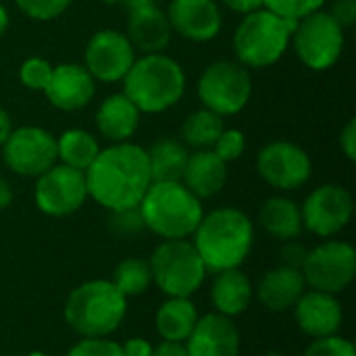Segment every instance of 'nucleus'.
I'll list each match as a JSON object with an SVG mask.
<instances>
[{
	"mask_svg": "<svg viewBox=\"0 0 356 356\" xmlns=\"http://www.w3.org/2000/svg\"><path fill=\"white\" fill-rule=\"evenodd\" d=\"M150 184L146 148L131 142L100 148L94 163L86 169L88 198L108 213L138 207Z\"/></svg>",
	"mask_w": 356,
	"mask_h": 356,
	"instance_id": "1",
	"label": "nucleus"
},
{
	"mask_svg": "<svg viewBox=\"0 0 356 356\" xmlns=\"http://www.w3.org/2000/svg\"><path fill=\"white\" fill-rule=\"evenodd\" d=\"M192 238L207 271L221 273L244 265L254 244V223L244 211L221 207L202 215Z\"/></svg>",
	"mask_w": 356,
	"mask_h": 356,
	"instance_id": "2",
	"label": "nucleus"
},
{
	"mask_svg": "<svg viewBox=\"0 0 356 356\" xmlns=\"http://www.w3.org/2000/svg\"><path fill=\"white\" fill-rule=\"evenodd\" d=\"M186 92L181 65L165 52L142 54L123 77V94L140 113L156 115L173 108Z\"/></svg>",
	"mask_w": 356,
	"mask_h": 356,
	"instance_id": "3",
	"label": "nucleus"
},
{
	"mask_svg": "<svg viewBox=\"0 0 356 356\" xmlns=\"http://www.w3.org/2000/svg\"><path fill=\"white\" fill-rule=\"evenodd\" d=\"M63 315L77 336L108 338L127 315V298L111 280H90L69 292Z\"/></svg>",
	"mask_w": 356,
	"mask_h": 356,
	"instance_id": "4",
	"label": "nucleus"
},
{
	"mask_svg": "<svg viewBox=\"0 0 356 356\" xmlns=\"http://www.w3.org/2000/svg\"><path fill=\"white\" fill-rule=\"evenodd\" d=\"M146 232L163 240L192 238L204 207L181 181H152L138 204Z\"/></svg>",
	"mask_w": 356,
	"mask_h": 356,
	"instance_id": "5",
	"label": "nucleus"
},
{
	"mask_svg": "<svg viewBox=\"0 0 356 356\" xmlns=\"http://www.w3.org/2000/svg\"><path fill=\"white\" fill-rule=\"evenodd\" d=\"M296 23H290L267 8L242 15L234 31V52L246 69L273 67L288 50Z\"/></svg>",
	"mask_w": 356,
	"mask_h": 356,
	"instance_id": "6",
	"label": "nucleus"
},
{
	"mask_svg": "<svg viewBox=\"0 0 356 356\" xmlns=\"http://www.w3.org/2000/svg\"><path fill=\"white\" fill-rule=\"evenodd\" d=\"M148 265L152 284L167 298H190L202 288L209 273L190 238L163 240L152 250Z\"/></svg>",
	"mask_w": 356,
	"mask_h": 356,
	"instance_id": "7",
	"label": "nucleus"
},
{
	"mask_svg": "<svg viewBox=\"0 0 356 356\" xmlns=\"http://www.w3.org/2000/svg\"><path fill=\"white\" fill-rule=\"evenodd\" d=\"M196 94L202 108H209L219 117H234L250 102V71L238 60H215L200 73Z\"/></svg>",
	"mask_w": 356,
	"mask_h": 356,
	"instance_id": "8",
	"label": "nucleus"
},
{
	"mask_svg": "<svg viewBox=\"0 0 356 356\" xmlns=\"http://www.w3.org/2000/svg\"><path fill=\"white\" fill-rule=\"evenodd\" d=\"M290 44L307 69L327 71L340 60L346 35L344 27L321 8L296 23Z\"/></svg>",
	"mask_w": 356,
	"mask_h": 356,
	"instance_id": "9",
	"label": "nucleus"
},
{
	"mask_svg": "<svg viewBox=\"0 0 356 356\" xmlns=\"http://www.w3.org/2000/svg\"><path fill=\"white\" fill-rule=\"evenodd\" d=\"M300 271L311 290L340 294L353 284L356 275L355 246L330 238L309 250Z\"/></svg>",
	"mask_w": 356,
	"mask_h": 356,
	"instance_id": "10",
	"label": "nucleus"
},
{
	"mask_svg": "<svg viewBox=\"0 0 356 356\" xmlns=\"http://www.w3.org/2000/svg\"><path fill=\"white\" fill-rule=\"evenodd\" d=\"M88 200L86 173L63 163L52 165L33 186V202L40 213L48 217H69L77 213Z\"/></svg>",
	"mask_w": 356,
	"mask_h": 356,
	"instance_id": "11",
	"label": "nucleus"
},
{
	"mask_svg": "<svg viewBox=\"0 0 356 356\" xmlns=\"http://www.w3.org/2000/svg\"><path fill=\"white\" fill-rule=\"evenodd\" d=\"M2 159L13 173L35 179L58 163L56 138L38 125L13 127L10 136L2 144Z\"/></svg>",
	"mask_w": 356,
	"mask_h": 356,
	"instance_id": "12",
	"label": "nucleus"
},
{
	"mask_svg": "<svg viewBox=\"0 0 356 356\" xmlns=\"http://www.w3.org/2000/svg\"><path fill=\"white\" fill-rule=\"evenodd\" d=\"M257 171L267 186L280 192H292L311 179L313 163L302 146L288 140H273L259 150Z\"/></svg>",
	"mask_w": 356,
	"mask_h": 356,
	"instance_id": "13",
	"label": "nucleus"
},
{
	"mask_svg": "<svg viewBox=\"0 0 356 356\" xmlns=\"http://www.w3.org/2000/svg\"><path fill=\"white\" fill-rule=\"evenodd\" d=\"M353 194L338 184H323L315 188L300 207L302 227L325 240L338 236L353 221Z\"/></svg>",
	"mask_w": 356,
	"mask_h": 356,
	"instance_id": "14",
	"label": "nucleus"
},
{
	"mask_svg": "<svg viewBox=\"0 0 356 356\" xmlns=\"http://www.w3.org/2000/svg\"><path fill=\"white\" fill-rule=\"evenodd\" d=\"M136 58V50L123 31L100 29L86 44L83 67L96 81L117 83L123 81Z\"/></svg>",
	"mask_w": 356,
	"mask_h": 356,
	"instance_id": "15",
	"label": "nucleus"
},
{
	"mask_svg": "<svg viewBox=\"0 0 356 356\" xmlns=\"http://www.w3.org/2000/svg\"><path fill=\"white\" fill-rule=\"evenodd\" d=\"M165 13L171 29L190 42H211L223 27V13L217 0H171Z\"/></svg>",
	"mask_w": 356,
	"mask_h": 356,
	"instance_id": "16",
	"label": "nucleus"
},
{
	"mask_svg": "<svg viewBox=\"0 0 356 356\" xmlns=\"http://www.w3.org/2000/svg\"><path fill=\"white\" fill-rule=\"evenodd\" d=\"M294 319L302 334L313 340L338 336L344 323V309L336 294L305 290L294 305Z\"/></svg>",
	"mask_w": 356,
	"mask_h": 356,
	"instance_id": "17",
	"label": "nucleus"
},
{
	"mask_svg": "<svg viewBox=\"0 0 356 356\" xmlns=\"http://www.w3.org/2000/svg\"><path fill=\"white\" fill-rule=\"evenodd\" d=\"M44 94L48 102L58 111H81L92 102L96 94V79L79 63H60L52 69Z\"/></svg>",
	"mask_w": 356,
	"mask_h": 356,
	"instance_id": "18",
	"label": "nucleus"
},
{
	"mask_svg": "<svg viewBox=\"0 0 356 356\" xmlns=\"http://www.w3.org/2000/svg\"><path fill=\"white\" fill-rule=\"evenodd\" d=\"M184 344L188 356H240L242 336L234 319L219 313H207L204 317H198Z\"/></svg>",
	"mask_w": 356,
	"mask_h": 356,
	"instance_id": "19",
	"label": "nucleus"
},
{
	"mask_svg": "<svg viewBox=\"0 0 356 356\" xmlns=\"http://www.w3.org/2000/svg\"><path fill=\"white\" fill-rule=\"evenodd\" d=\"M125 35L131 42L136 52L156 54L169 46L173 29L167 19V13L159 8L156 4H152V6L129 10Z\"/></svg>",
	"mask_w": 356,
	"mask_h": 356,
	"instance_id": "20",
	"label": "nucleus"
},
{
	"mask_svg": "<svg viewBox=\"0 0 356 356\" xmlns=\"http://www.w3.org/2000/svg\"><path fill=\"white\" fill-rule=\"evenodd\" d=\"M305 290H307V282L302 271L288 265H280L263 273L257 286V298L267 311L286 313L294 309V305L305 294Z\"/></svg>",
	"mask_w": 356,
	"mask_h": 356,
	"instance_id": "21",
	"label": "nucleus"
},
{
	"mask_svg": "<svg viewBox=\"0 0 356 356\" xmlns=\"http://www.w3.org/2000/svg\"><path fill=\"white\" fill-rule=\"evenodd\" d=\"M140 117L142 113L136 108V104L123 92H119L106 96L100 102V106L96 108L94 123L104 140L119 144L129 142L134 138V134L140 127Z\"/></svg>",
	"mask_w": 356,
	"mask_h": 356,
	"instance_id": "22",
	"label": "nucleus"
},
{
	"mask_svg": "<svg viewBox=\"0 0 356 356\" xmlns=\"http://www.w3.org/2000/svg\"><path fill=\"white\" fill-rule=\"evenodd\" d=\"M227 181V163L221 161L211 148L194 150L188 156L181 184L200 200L217 196Z\"/></svg>",
	"mask_w": 356,
	"mask_h": 356,
	"instance_id": "23",
	"label": "nucleus"
},
{
	"mask_svg": "<svg viewBox=\"0 0 356 356\" xmlns=\"http://www.w3.org/2000/svg\"><path fill=\"white\" fill-rule=\"evenodd\" d=\"M252 298L254 286L240 267L215 273V280L211 284V305L215 313L234 319L248 311Z\"/></svg>",
	"mask_w": 356,
	"mask_h": 356,
	"instance_id": "24",
	"label": "nucleus"
},
{
	"mask_svg": "<svg viewBox=\"0 0 356 356\" xmlns=\"http://www.w3.org/2000/svg\"><path fill=\"white\" fill-rule=\"evenodd\" d=\"M259 225L275 240L290 242L302 234L300 207L288 196H271L259 211Z\"/></svg>",
	"mask_w": 356,
	"mask_h": 356,
	"instance_id": "25",
	"label": "nucleus"
},
{
	"mask_svg": "<svg viewBox=\"0 0 356 356\" xmlns=\"http://www.w3.org/2000/svg\"><path fill=\"white\" fill-rule=\"evenodd\" d=\"M196 321H198V311L190 298H167L154 315V323L161 340H169V342H186Z\"/></svg>",
	"mask_w": 356,
	"mask_h": 356,
	"instance_id": "26",
	"label": "nucleus"
},
{
	"mask_svg": "<svg viewBox=\"0 0 356 356\" xmlns=\"http://www.w3.org/2000/svg\"><path fill=\"white\" fill-rule=\"evenodd\" d=\"M152 181H181L190 150L184 142L163 138L146 148Z\"/></svg>",
	"mask_w": 356,
	"mask_h": 356,
	"instance_id": "27",
	"label": "nucleus"
},
{
	"mask_svg": "<svg viewBox=\"0 0 356 356\" xmlns=\"http://www.w3.org/2000/svg\"><path fill=\"white\" fill-rule=\"evenodd\" d=\"M100 152V144L98 140L81 127H71L65 129L58 138H56V154H58V163L73 167L77 171H83L94 163V159Z\"/></svg>",
	"mask_w": 356,
	"mask_h": 356,
	"instance_id": "28",
	"label": "nucleus"
},
{
	"mask_svg": "<svg viewBox=\"0 0 356 356\" xmlns=\"http://www.w3.org/2000/svg\"><path fill=\"white\" fill-rule=\"evenodd\" d=\"M225 129L223 117L209 108H198L181 123V142L192 150H209Z\"/></svg>",
	"mask_w": 356,
	"mask_h": 356,
	"instance_id": "29",
	"label": "nucleus"
},
{
	"mask_svg": "<svg viewBox=\"0 0 356 356\" xmlns=\"http://www.w3.org/2000/svg\"><path fill=\"white\" fill-rule=\"evenodd\" d=\"M111 282L125 298H134L148 292V288L152 286V271L146 259L127 257L117 263Z\"/></svg>",
	"mask_w": 356,
	"mask_h": 356,
	"instance_id": "30",
	"label": "nucleus"
},
{
	"mask_svg": "<svg viewBox=\"0 0 356 356\" xmlns=\"http://www.w3.org/2000/svg\"><path fill=\"white\" fill-rule=\"evenodd\" d=\"M325 4V0H265L263 8L271 10L273 15L290 21V23H298L300 19L321 10Z\"/></svg>",
	"mask_w": 356,
	"mask_h": 356,
	"instance_id": "31",
	"label": "nucleus"
},
{
	"mask_svg": "<svg viewBox=\"0 0 356 356\" xmlns=\"http://www.w3.org/2000/svg\"><path fill=\"white\" fill-rule=\"evenodd\" d=\"M54 65H50L46 58L42 56H29L21 63L19 67V81L33 92H44V88L50 81Z\"/></svg>",
	"mask_w": 356,
	"mask_h": 356,
	"instance_id": "32",
	"label": "nucleus"
},
{
	"mask_svg": "<svg viewBox=\"0 0 356 356\" xmlns=\"http://www.w3.org/2000/svg\"><path fill=\"white\" fill-rule=\"evenodd\" d=\"M73 0H15L17 8L31 21L48 23L58 19Z\"/></svg>",
	"mask_w": 356,
	"mask_h": 356,
	"instance_id": "33",
	"label": "nucleus"
},
{
	"mask_svg": "<svg viewBox=\"0 0 356 356\" xmlns=\"http://www.w3.org/2000/svg\"><path fill=\"white\" fill-rule=\"evenodd\" d=\"M211 150H213L221 161H225V163L229 165V163L238 161V159L244 154V150H246V136H244L242 129L225 127V129L219 134V138H217V142L213 144Z\"/></svg>",
	"mask_w": 356,
	"mask_h": 356,
	"instance_id": "34",
	"label": "nucleus"
},
{
	"mask_svg": "<svg viewBox=\"0 0 356 356\" xmlns=\"http://www.w3.org/2000/svg\"><path fill=\"white\" fill-rule=\"evenodd\" d=\"M108 227L117 236H136V234L146 232V225H144V219H142V213L138 207L113 211L111 219H108Z\"/></svg>",
	"mask_w": 356,
	"mask_h": 356,
	"instance_id": "35",
	"label": "nucleus"
},
{
	"mask_svg": "<svg viewBox=\"0 0 356 356\" xmlns=\"http://www.w3.org/2000/svg\"><path fill=\"white\" fill-rule=\"evenodd\" d=\"M67 356H123L121 344L108 338H81L71 346Z\"/></svg>",
	"mask_w": 356,
	"mask_h": 356,
	"instance_id": "36",
	"label": "nucleus"
},
{
	"mask_svg": "<svg viewBox=\"0 0 356 356\" xmlns=\"http://www.w3.org/2000/svg\"><path fill=\"white\" fill-rule=\"evenodd\" d=\"M302 356H356L355 344L342 336H330L315 340Z\"/></svg>",
	"mask_w": 356,
	"mask_h": 356,
	"instance_id": "37",
	"label": "nucleus"
},
{
	"mask_svg": "<svg viewBox=\"0 0 356 356\" xmlns=\"http://www.w3.org/2000/svg\"><path fill=\"white\" fill-rule=\"evenodd\" d=\"M327 13L346 29L356 21V0H334Z\"/></svg>",
	"mask_w": 356,
	"mask_h": 356,
	"instance_id": "38",
	"label": "nucleus"
},
{
	"mask_svg": "<svg viewBox=\"0 0 356 356\" xmlns=\"http://www.w3.org/2000/svg\"><path fill=\"white\" fill-rule=\"evenodd\" d=\"M307 254H309V250L302 244H298L294 240L284 242V248H282V265H288V267H294V269H302Z\"/></svg>",
	"mask_w": 356,
	"mask_h": 356,
	"instance_id": "39",
	"label": "nucleus"
},
{
	"mask_svg": "<svg viewBox=\"0 0 356 356\" xmlns=\"http://www.w3.org/2000/svg\"><path fill=\"white\" fill-rule=\"evenodd\" d=\"M340 148H342L344 156H346L350 163H355L356 161V119H350V121L344 125V129H342V134H340Z\"/></svg>",
	"mask_w": 356,
	"mask_h": 356,
	"instance_id": "40",
	"label": "nucleus"
},
{
	"mask_svg": "<svg viewBox=\"0 0 356 356\" xmlns=\"http://www.w3.org/2000/svg\"><path fill=\"white\" fill-rule=\"evenodd\" d=\"M152 344L146 338H127L121 344L123 356H152Z\"/></svg>",
	"mask_w": 356,
	"mask_h": 356,
	"instance_id": "41",
	"label": "nucleus"
},
{
	"mask_svg": "<svg viewBox=\"0 0 356 356\" xmlns=\"http://www.w3.org/2000/svg\"><path fill=\"white\" fill-rule=\"evenodd\" d=\"M152 356H188L184 342H169L163 340L152 348Z\"/></svg>",
	"mask_w": 356,
	"mask_h": 356,
	"instance_id": "42",
	"label": "nucleus"
},
{
	"mask_svg": "<svg viewBox=\"0 0 356 356\" xmlns=\"http://www.w3.org/2000/svg\"><path fill=\"white\" fill-rule=\"evenodd\" d=\"M223 6H227L229 10L234 13H240V15H248L252 10H259L263 8V2L265 0H219Z\"/></svg>",
	"mask_w": 356,
	"mask_h": 356,
	"instance_id": "43",
	"label": "nucleus"
},
{
	"mask_svg": "<svg viewBox=\"0 0 356 356\" xmlns=\"http://www.w3.org/2000/svg\"><path fill=\"white\" fill-rule=\"evenodd\" d=\"M13 198H15V194H13L10 184L4 177H0V211L8 209L13 204Z\"/></svg>",
	"mask_w": 356,
	"mask_h": 356,
	"instance_id": "44",
	"label": "nucleus"
},
{
	"mask_svg": "<svg viewBox=\"0 0 356 356\" xmlns=\"http://www.w3.org/2000/svg\"><path fill=\"white\" fill-rule=\"evenodd\" d=\"M10 131H13V121H10V115L0 106V148H2V144L6 142V138L10 136Z\"/></svg>",
	"mask_w": 356,
	"mask_h": 356,
	"instance_id": "45",
	"label": "nucleus"
},
{
	"mask_svg": "<svg viewBox=\"0 0 356 356\" xmlns=\"http://www.w3.org/2000/svg\"><path fill=\"white\" fill-rule=\"evenodd\" d=\"M8 23H10V17H8V10H6V6L0 2V38L6 33V29H8Z\"/></svg>",
	"mask_w": 356,
	"mask_h": 356,
	"instance_id": "46",
	"label": "nucleus"
},
{
	"mask_svg": "<svg viewBox=\"0 0 356 356\" xmlns=\"http://www.w3.org/2000/svg\"><path fill=\"white\" fill-rule=\"evenodd\" d=\"M123 4H125L129 10H136V8H144V6L156 4V0H123Z\"/></svg>",
	"mask_w": 356,
	"mask_h": 356,
	"instance_id": "47",
	"label": "nucleus"
},
{
	"mask_svg": "<svg viewBox=\"0 0 356 356\" xmlns=\"http://www.w3.org/2000/svg\"><path fill=\"white\" fill-rule=\"evenodd\" d=\"M261 356H286V355H282V353H277V350H269V353H265V355H261Z\"/></svg>",
	"mask_w": 356,
	"mask_h": 356,
	"instance_id": "48",
	"label": "nucleus"
},
{
	"mask_svg": "<svg viewBox=\"0 0 356 356\" xmlns=\"http://www.w3.org/2000/svg\"><path fill=\"white\" fill-rule=\"evenodd\" d=\"M100 2H104V4H119V2H123V0H100Z\"/></svg>",
	"mask_w": 356,
	"mask_h": 356,
	"instance_id": "49",
	"label": "nucleus"
},
{
	"mask_svg": "<svg viewBox=\"0 0 356 356\" xmlns=\"http://www.w3.org/2000/svg\"><path fill=\"white\" fill-rule=\"evenodd\" d=\"M27 356H44V355H40V353H33V355H27Z\"/></svg>",
	"mask_w": 356,
	"mask_h": 356,
	"instance_id": "50",
	"label": "nucleus"
}]
</instances>
